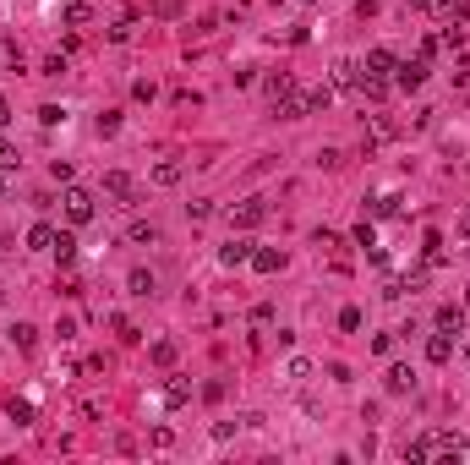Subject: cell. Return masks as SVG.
Returning a JSON list of instances; mask_svg holds the SVG:
<instances>
[{"mask_svg":"<svg viewBox=\"0 0 470 465\" xmlns=\"http://www.w3.org/2000/svg\"><path fill=\"white\" fill-rule=\"evenodd\" d=\"M328 99H334V88H307V115H312V110H328Z\"/></svg>","mask_w":470,"mask_h":465,"instance_id":"obj_23","label":"cell"},{"mask_svg":"<svg viewBox=\"0 0 470 465\" xmlns=\"http://www.w3.org/2000/svg\"><path fill=\"white\" fill-rule=\"evenodd\" d=\"M432 449H437V454H454V460H465V454H470L459 432H432Z\"/></svg>","mask_w":470,"mask_h":465,"instance_id":"obj_8","label":"cell"},{"mask_svg":"<svg viewBox=\"0 0 470 465\" xmlns=\"http://www.w3.org/2000/svg\"><path fill=\"white\" fill-rule=\"evenodd\" d=\"M356 93H361V99H372V105H383V99H389V77H356Z\"/></svg>","mask_w":470,"mask_h":465,"instance_id":"obj_6","label":"cell"},{"mask_svg":"<svg viewBox=\"0 0 470 465\" xmlns=\"http://www.w3.org/2000/svg\"><path fill=\"white\" fill-rule=\"evenodd\" d=\"M126 290H131V296H153V290H159V279L148 274V269H137V274L126 279Z\"/></svg>","mask_w":470,"mask_h":465,"instance_id":"obj_14","label":"cell"},{"mask_svg":"<svg viewBox=\"0 0 470 465\" xmlns=\"http://www.w3.org/2000/svg\"><path fill=\"white\" fill-rule=\"evenodd\" d=\"M246 257H252V241H230L225 252H219V263H225V269H235V263H246Z\"/></svg>","mask_w":470,"mask_h":465,"instance_id":"obj_16","label":"cell"},{"mask_svg":"<svg viewBox=\"0 0 470 465\" xmlns=\"http://www.w3.org/2000/svg\"><path fill=\"white\" fill-rule=\"evenodd\" d=\"M131 241H137V247H159V225H143V219H137V225H131Z\"/></svg>","mask_w":470,"mask_h":465,"instance_id":"obj_21","label":"cell"},{"mask_svg":"<svg viewBox=\"0 0 470 465\" xmlns=\"http://www.w3.org/2000/svg\"><path fill=\"white\" fill-rule=\"evenodd\" d=\"M0 126H11V105L6 99H0Z\"/></svg>","mask_w":470,"mask_h":465,"instance_id":"obj_40","label":"cell"},{"mask_svg":"<svg viewBox=\"0 0 470 465\" xmlns=\"http://www.w3.org/2000/svg\"><path fill=\"white\" fill-rule=\"evenodd\" d=\"M394 66H399V61H394V49H367V71H372V77H389Z\"/></svg>","mask_w":470,"mask_h":465,"instance_id":"obj_11","label":"cell"},{"mask_svg":"<svg viewBox=\"0 0 470 465\" xmlns=\"http://www.w3.org/2000/svg\"><path fill=\"white\" fill-rule=\"evenodd\" d=\"M0 192H6V170H0Z\"/></svg>","mask_w":470,"mask_h":465,"instance_id":"obj_42","label":"cell"},{"mask_svg":"<svg viewBox=\"0 0 470 465\" xmlns=\"http://www.w3.org/2000/svg\"><path fill=\"white\" fill-rule=\"evenodd\" d=\"M66 219H71V225H88V219H93V192L66 187Z\"/></svg>","mask_w":470,"mask_h":465,"instance_id":"obj_2","label":"cell"},{"mask_svg":"<svg viewBox=\"0 0 470 465\" xmlns=\"http://www.w3.org/2000/svg\"><path fill=\"white\" fill-rule=\"evenodd\" d=\"M175 181H181V165H175V159L153 165V187H175Z\"/></svg>","mask_w":470,"mask_h":465,"instance_id":"obj_17","label":"cell"},{"mask_svg":"<svg viewBox=\"0 0 470 465\" xmlns=\"http://www.w3.org/2000/svg\"><path fill=\"white\" fill-rule=\"evenodd\" d=\"M356 77H361L356 61H334V88H356Z\"/></svg>","mask_w":470,"mask_h":465,"instance_id":"obj_20","label":"cell"},{"mask_svg":"<svg viewBox=\"0 0 470 465\" xmlns=\"http://www.w3.org/2000/svg\"><path fill=\"white\" fill-rule=\"evenodd\" d=\"M437 49H443V39H437V33H427V39H421V61H432Z\"/></svg>","mask_w":470,"mask_h":465,"instance_id":"obj_38","label":"cell"},{"mask_svg":"<svg viewBox=\"0 0 470 465\" xmlns=\"http://www.w3.org/2000/svg\"><path fill=\"white\" fill-rule=\"evenodd\" d=\"M6 416H11V422H17V427H28V422H33V405L11 394V400H6Z\"/></svg>","mask_w":470,"mask_h":465,"instance_id":"obj_19","label":"cell"},{"mask_svg":"<svg viewBox=\"0 0 470 465\" xmlns=\"http://www.w3.org/2000/svg\"><path fill=\"white\" fill-rule=\"evenodd\" d=\"M11 339H17V351H33V345H39V329H33V323H17Z\"/></svg>","mask_w":470,"mask_h":465,"instance_id":"obj_22","label":"cell"},{"mask_svg":"<svg viewBox=\"0 0 470 465\" xmlns=\"http://www.w3.org/2000/svg\"><path fill=\"white\" fill-rule=\"evenodd\" d=\"M449 356H454V334H443V329H437V334L427 339V361H437V367H443Z\"/></svg>","mask_w":470,"mask_h":465,"instance_id":"obj_9","label":"cell"},{"mask_svg":"<svg viewBox=\"0 0 470 465\" xmlns=\"http://www.w3.org/2000/svg\"><path fill=\"white\" fill-rule=\"evenodd\" d=\"M186 400H192V383H186V378H170V383H164V405H170V411L186 405Z\"/></svg>","mask_w":470,"mask_h":465,"instance_id":"obj_13","label":"cell"},{"mask_svg":"<svg viewBox=\"0 0 470 465\" xmlns=\"http://www.w3.org/2000/svg\"><path fill=\"white\" fill-rule=\"evenodd\" d=\"M49 252L61 257V263H71V257H77V235H71V230H55V247H49Z\"/></svg>","mask_w":470,"mask_h":465,"instance_id":"obj_15","label":"cell"},{"mask_svg":"<svg viewBox=\"0 0 470 465\" xmlns=\"http://www.w3.org/2000/svg\"><path fill=\"white\" fill-rule=\"evenodd\" d=\"M339 329H345V334H356V329H361V312H356V307H345V312H339Z\"/></svg>","mask_w":470,"mask_h":465,"instance_id":"obj_34","label":"cell"},{"mask_svg":"<svg viewBox=\"0 0 470 465\" xmlns=\"http://www.w3.org/2000/svg\"><path fill=\"white\" fill-rule=\"evenodd\" d=\"M432 17H459V0H421Z\"/></svg>","mask_w":470,"mask_h":465,"instance_id":"obj_26","label":"cell"},{"mask_svg":"<svg viewBox=\"0 0 470 465\" xmlns=\"http://www.w3.org/2000/svg\"><path fill=\"white\" fill-rule=\"evenodd\" d=\"M317 252H334V257H339V252H345V241H339L334 230H317Z\"/></svg>","mask_w":470,"mask_h":465,"instance_id":"obj_29","label":"cell"},{"mask_svg":"<svg viewBox=\"0 0 470 465\" xmlns=\"http://www.w3.org/2000/svg\"><path fill=\"white\" fill-rule=\"evenodd\" d=\"M263 219H268V203H263V197H246V203L230 208V225H235V230H257Z\"/></svg>","mask_w":470,"mask_h":465,"instance_id":"obj_1","label":"cell"},{"mask_svg":"<svg viewBox=\"0 0 470 465\" xmlns=\"http://www.w3.org/2000/svg\"><path fill=\"white\" fill-rule=\"evenodd\" d=\"M39 121H44V126H61L66 110H61V105H44V110H39Z\"/></svg>","mask_w":470,"mask_h":465,"instance_id":"obj_33","label":"cell"},{"mask_svg":"<svg viewBox=\"0 0 470 465\" xmlns=\"http://www.w3.org/2000/svg\"><path fill=\"white\" fill-rule=\"evenodd\" d=\"M394 208H399V197H394V192H372V197H367V213H377V219H389Z\"/></svg>","mask_w":470,"mask_h":465,"instance_id":"obj_12","label":"cell"},{"mask_svg":"<svg viewBox=\"0 0 470 465\" xmlns=\"http://www.w3.org/2000/svg\"><path fill=\"white\" fill-rule=\"evenodd\" d=\"M465 312H470V285H465Z\"/></svg>","mask_w":470,"mask_h":465,"instance_id":"obj_41","label":"cell"},{"mask_svg":"<svg viewBox=\"0 0 470 465\" xmlns=\"http://www.w3.org/2000/svg\"><path fill=\"white\" fill-rule=\"evenodd\" d=\"M356 247L367 252V247H377V235H372V225H356Z\"/></svg>","mask_w":470,"mask_h":465,"instance_id":"obj_36","label":"cell"},{"mask_svg":"<svg viewBox=\"0 0 470 465\" xmlns=\"http://www.w3.org/2000/svg\"><path fill=\"white\" fill-rule=\"evenodd\" d=\"M104 192H110L115 203H137V181H131L126 170H110V175H104Z\"/></svg>","mask_w":470,"mask_h":465,"instance_id":"obj_4","label":"cell"},{"mask_svg":"<svg viewBox=\"0 0 470 465\" xmlns=\"http://www.w3.org/2000/svg\"><path fill=\"white\" fill-rule=\"evenodd\" d=\"M432 323H437V329H443V334H459V329H465V307H437V317H432Z\"/></svg>","mask_w":470,"mask_h":465,"instance_id":"obj_7","label":"cell"},{"mask_svg":"<svg viewBox=\"0 0 470 465\" xmlns=\"http://www.w3.org/2000/svg\"><path fill=\"white\" fill-rule=\"evenodd\" d=\"M28 247H33V252H49V247H55V230H49V225H33V230H28Z\"/></svg>","mask_w":470,"mask_h":465,"instance_id":"obj_18","label":"cell"},{"mask_svg":"<svg viewBox=\"0 0 470 465\" xmlns=\"http://www.w3.org/2000/svg\"><path fill=\"white\" fill-rule=\"evenodd\" d=\"M427 454H432V432L416 438V444H405V460H427Z\"/></svg>","mask_w":470,"mask_h":465,"instance_id":"obj_30","label":"cell"},{"mask_svg":"<svg viewBox=\"0 0 470 465\" xmlns=\"http://www.w3.org/2000/svg\"><path fill=\"white\" fill-rule=\"evenodd\" d=\"M181 11H186L181 0H153V17H164V22H175Z\"/></svg>","mask_w":470,"mask_h":465,"instance_id":"obj_27","label":"cell"},{"mask_svg":"<svg viewBox=\"0 0 470 465\" xmlns=\"http://www.w3.org/2000/svg\"><path fill=\"white\" fill-rule=\"evenodd\" d=\"M225 389H230L225 378H213V383H203V400H225Z\"/></svg>","mask_w":470,"mask_h":465,"instance_id":"obj_35","label":"cell"},{"mask_svg":"<svg viewBox=\"0 0 470 465\" xmlns=\"http://www.w3.org/2000/svg\"><path fill=\"white\" fill-rule=\"evenodd\" d=\"M252 269H257V274H279V269H285V252L263 247V252H252Z\"/></svg>","mask_w":470,"mask_h":465,"instance_id":"obj_10","label":"cell"},{"mask_svg":"<svg viewBox=\"0 0 470 465\" xmlns=\"http://www.w3.org/2000/svg\"><path fill=\"white\" fill-rule=\"evenodd\" d=\"M186 213H192V219L203 225V219H213V203H186Z\"/></svg>","mask_w":470,"mask_h":465,"instance_id":"obj_37","label":"cell"},{"mask_svg":"<svg viewBox=\"0 0 470 465\" xmlns=\"http://www.w3.org/2000/svg\"><path fill=\"white\" fill-rule=\"evenodd\" d=\"M268 93H274V99H285V93H295V77H285V71H279V77H268Z\"/></svg>","mask_w":470,"mask_h":465,"instance_id":"obj_28","label":"cell"},{"mask_svg":"<svg viewBox=\"0 0 470 465\" xmlns=\"http://www.w3.org/2000/svg\"><path fill=\"white\" fill-rule=\"evenodd\" d=\"M317 165H323V170H339V165H345V153H339V148H317Z\"/></svg>","mask_w":470,"mask_h":465,"instance_id":"obj_32","label":"cell"},{"mask_svg":"<svg viewBox=\"0 0 470 465\" xmlns=\"http://www.w3.org/2000/svg\"><path fill=\"white\" fill-rule=\"evenodd\" d=\"M17 165V148H11V143H0V170H11Z\"/></svg>","mask_w":470,"mask_h":465,"instance_id":"obj_39","label":"cell"},{"mask_svg":"<svg viewBox=\"0 0 470 465\" xmlns=\"http://www.w3.org/2000/svg\"><path fill=\"white\" fill-rule=\"evenodd\" d=\"M88 22V0H66V28H82Z\"/></svg>","mask_w":470,"mask_h":465,"instance_id":"obj_24","label":"cell"},{"mask_svg":"<svg viewBox=\"0 0 470 465\" xmlns=\"http://www.w3.org/2000/svg\"><path fill=\"white\" fill-rule=\"evenodd\" d=\"M383 383H389V394H410V389H416V367H405V361H394L389 372H383Z\"/></svg>","mask_w":470,"mask_h":465,"instance_id":"obj_5","label":"cell"},{"mask_svg":"<svg viewBox=\"0 0 470 465\" xmlns=\"http://www.w3.org/2000/svg\"><path fill=\"white\" fill-rule=\"evenodd\" d=\"M394 83L405 88V93H416V88L427 83V61H421V55H416V61H399L394 66Z\"/></svg>","mask_w":470,"mask_h":465,"instance_id":"obj_3","label":"cell"},{"mask_svg":"<svg viewBox=\"0 0 470 465\" xmlns=\"http://www.w3.org/2000/svg\"><path fill=\"white\" fill-rule=\"evenodd\" d=\"M421 252H427V263H443V235L427 230V241H421Z\"/></svg>","mask_w":470,"mask_h":465,"instance_id":"obj_25","label":"cell"},{"mask_svg":"<svg viewBox=\"0 0 470 465\" xmlns=\"http://www.w3.org/2000/svg\"><path fill=\"white\" fill-rule=\"evenodd\" d=\"M153 361H159V367H170V361H175V339H159V345H153Z\"/></svg>","mask_w":470,"mask_h":465,"instance_id":"obj_31","label":"cell"}]
</instances>
